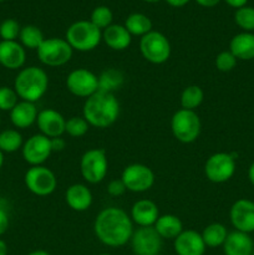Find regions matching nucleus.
Segmentation results:
<instances>
[{
    "instance_id": "5701e85b",
    "label": "nucleus",
    "mask_w": 254,
    "mask_h": 255,
    "mask_svg": "<svg viewBox=\"0 0 254 255\" xmlns=\"http://www.w3.org/2000/svg\"><path fill=\"white\" fill-rule=\"evenodd\" d=\"M37 115H39V111L35 104L21 100L10 111V121L16 128L24 129L36 124Z\"/></svg>"
},
{
    "instance_id": "8fccbe9b",
    "label": "nucleus",
    "mask_w": 254,
    "mask_h": 255,
    "mask_svg": "<svg viewBox=\"0 0 254 255\" xmlns=\"http://www.w3.org/2000/svg\"><path fill=\"white\" fill-rule=\"evenodd\" d=\"M99 255H111V254H107V253H102V254H99Z\"/></svg>"
},
{
    "instance_id": "2eb2a0df",
    "label": "nucleus",
    "mask_w": 254,
    "mask_h": 255,
    "mask_svg": "<svg viewBox=\"0 0 254 255\" xmlns=\"http://www.w3.org/2000/svg\"><path fill=\"white\" fill-rule=\"evenodd\" d=\"M232 226L236 231L251 234L254 232V202L242 198L233 203L229 211Z\"/></svg>"
},
{
    "instance_id": "9b49d317",
    "label": "nucleus",
    "mask_w": 254,
    "mask_h": 255,
    "mask_svg": "<svg viewBox=\"0 0 254 255\" xmlns=\"http://www.w3.org/2000/svg\"><path fill=\"white\" fill-rule=\"evenodd\" d=\"M121 179L126 186L127 191H131L133 193H143L153 187L156 177H154L153 171L146 164L132 163L125 167Z\"/></svg>"
},
{
    "instance_id": "3c124183",
    "label": "nucleus",
    "mask_w": 254,
    "mask_h": 255,
    "mask_svg": "<svg viewBox=\"0 0 254 255\" xmlns=\"http://www.w3.org/2000/svg\"><path fill=\"white\" fill-rule=\"evenodd\" d=\"M252 255H254V249H253V253H252Z\"/></svg>"
},
{
    "instance_id": "f704fd0d",
    "label": "nucleus",
    "mask_w": 254,
    "mask_h": 255,
    "mask_svg": "<svg viewBox=\"0 0 254 255\" xmlns=\"http://www.w3.org/2000/svg\"><path fill=\"white\" fill-rule=\"evenodd\" d=\"M19 102V96L14 87H0V111H11Z\"/></svg>"
},
{
    "instance_id": "72a5a7b5",
    "label": "nucleus",
    "mask_w": 254,
    "mask_h": 255,
    "mask_svg": "<svg viewBox=\"0 0 254 255\" xmlns=\"http://www.w3.org/2000/svg\"><path fill=\"white\" fill-rule=\"evenodd\" d=\"M90 128V125L82 116H72L66 120L65 125V133L71 137H82L87 133Z\"/></svg>"
},
{
    "instance_id": "c9c22d12",
    "label": "nucleus",
    "mask_w": 254,
    "mask_h": 255,
    "mask_svg": "<svg viewBox=\"0 0 254 255\" xmlns=\"http://www.w3.org/2000/svg\"><path fill=\"white\" fill-rule=\"evenodd\" d=\"M21 27L14 19H6L0 24V37L4 41H16Z\"/></svg>"
},
{
    "instance_id": "393cba45",
    "label": "nucleus",
    "mask_w": 254,
    "mask_h": 255,
    "mask_svg": "<svg viewBox=\"0 0 254 255\" xmlns=\"http://www.w3.org/2000/svg\"><path fill=\"white\" fill-rule=\"evenodd\" d=\"M153 227L162 239H173L174 241L183 232V223L174 214L159 216Z\"/></svg>"
},
{
    "instance_id": "c85d7f7f",
    "label": "nucleus",
    "mask_w": 254,
    "mask_h": 255,
    "mask_svg": "<svg viewBox=\"0 0 254 255\" xmlns=\"http://www.w3.org/2000/svg\"><path fill=\"white\" fill-rule=\"evenodd\" d=\"M24 144L22 136L17 129L7 128L0 132V151L2 153H12L19 151Z\"/></svg>"
},
{
    "instance_id": "4468645a",
    "label": "nucleus",
    "mask_w": 254,
    "mask_h": 255,
    "mask_svg": "<svg viewBox=\"0 0 254 255\" xmlns=\"http://www.w3.org/2000/svg\"><path fill=\"white\" fill-rule=\"evenodd\" d=\"M66 87L74 96L87 99L99 91V76L87 69H76L67 75Z\"/></svg>"
},
{
    "instance_id": "c756f323",
    "label": "nucleus",
    "mask_w": 254,
    "mask_h": 255,
    "mask_svg": "<svg viewBox=\"0 0 254 255\" xmlns=\"http://www.w3.org/2000/svg\"><path fill=\"white\" fill-rule=\"evenodd\" d=\"M19 39L25 49L37 50L40 45L44 42L45 36L37 26H35V25H26V26L21 27Z\"/></svg>"
},
{
    "instance_id": "473e14b6",
    "label": "nucleus",
    "mask_w": 254,
    "mask_h": 255,
    "mask_svg": "<svg viewBox=\"0 0 254 255\" xmlns=\"http://www.w3.org/2000/svg\"><path fill=\"white\" fill-rule=\"evenodd\" d=\"M234 21L246 32L254 31V7L243 6L241 9H237L234 14Z\"/></svg>"
},
{
    "instance_id": "9d476101",
    "label": "nucleus",
    "mask_w": 254,
    "mask_h": 255,
    "mask_svg": "<svg viewBox=\"0 0 254 255\" xmlns=\"http://www.w3.org/2000/svg\"><path fill=\"white\" fill-rule=\"evenodd\" d=\"M24 181L26 188L39 197L50 196L57 187L56 176L45 166L30 167L25 173Z\"/></svg>"
},
{
    "instance_id": "a878e982",
    "label": "nucleus",
    "mask_w": 254,
    "mask_h": 255,
    "mask_svg": "<svg viewBox=\"0 0 254 255\" xmlns=\"http://www.w3.org/2000/svg\"><path fill=\"white\" fill-rule=\"evenodd\" d=\"M125 82V76L120 70L106 69L99 76V91L115 94L117 90L121 89Z\"/></svg>"
},
{
    "instance_id": "09e8293b",
    "label": "nucleus",
    "mask_w": 254,
    "mask_h": 255,
    "mask_svg": "<svg viewBox=\"0 0 254 255\" xmlns=\"http://www.w3.org/2000/svg\"><path fill=\"white\" fill-rule=\"evenodd\" d=\"M144 2H149V4H153V2H158L161 1V0H143Z\"/></svg>"
},
{
    "instance_id": "7ed1b4c3",
    "label": "nucleus",
    "mask_w": 254,
    "mask_h": 255,
    "mask_svg": "<svg viewBox=\"0 0 254 255\" xmlns=\"http://www.w3.org/2000/svg\"><path fill=\"white\" fill-rule=\"evenodd\" d=\"M47 89H49V76L41 67H24L15 77L14 90L22 101L35 104L44 97Z\"/></svg>"
},
{
    "instance_id": "cd10ccee",
    "label": "nucleus",
    "mask_w": 254,
    "mask_h": 255,
    "mask_svg": "<svg viewBox=\"0 0 254 255\" xmlns=\"http://www.w3.org/2000/svg\"><path fill=\"white\" fill-rule=\"evenodd\" d=\"M125 27L132 36H144L152 31V21L147 15L141 12H133L128 15L125 21Z\"/></svg>"
},
{
    "instance_id": "37998d69",
    "label": "nucleus",
    "mask_w": 254,
    "mask_h": 255,
    "mask_svg": "<svg viewBox=\"0 0 254 255\" xmlns=\"http://www.w3.org/2000/svg\"><path fill=\"white\" fill-rule=\"evenodd\" d=\"M189 1H191V0H166L167 4L171 5V6L173 7H182L184 6V5L188 4Z\"/></svg>"
},
{
    "instance_id": "ea45409f",
    "label": "nucleus",
    "mask_w": 254,
    "mask_h": 255,
    "mask_svg": "<svg viewBox=\"0 0 254 255\" xmlns=\"http://www.w3.org/2000/svg\"><path fill=\"white\" fill-rule=\"evenodd\" d=\"M65 146H66V141L61 137H56V138H51V149L52 152H61L64 151Z\"/></svg>"
},
{
    "instance_id": "6e6552de",
    "label": "nucleus",
    "mask_w": 254,
    "mask_h": 255,
    "mask_svg": "<svg viewBox=\"0 0 254 255\" xmlns=\"http://www.w3.org/2000/svg\"><path fill=\"white\" fill-rule=\"evenodd\" d=\"M36 51L40 61L50 67H57L67 64L74 54V50L69 42L61 37L45 39Z\"/></svg>"
},
{
    "instance_id": "6ab92c4d",
    "label": "nucleus",
    "mask_w": 254,
    "mask_h": 255,
    "mask_svg": "<svg viewBox=\"0 0 254 255\" xmlns=\"http://www.w3.org/2000/svg\"><path fill=\"white\" fill-rule=\"evenodd\" d=\"M129 217L138 227H153L159 217L158 207L151 199H139L132 206Z\"/></svg>"
},
{
    "instance_id": "c03bdc74",
    "label": "nucleus",
    "mask_w": 254,
    "mask_h": 255,
    "mask_svg": "<svg viewBox=\"0 0 254 255\" xmlns=\"http://www.w3.org/2000/svg\"><path fill=\"white\" fill-rule=\"evenodd\" d=\"M248 179L252 186H254V162L249 166L248 168Z\"/></svg>"
},
{
    "instance_id": "2f4dec72",
    "label": "nucleus",
    "mask_w": 254,
    "mask_h": 255,
    "mask_svg": "<svg viewBox=\"0 0 254 255\" xmlns=\"http://www.w3.org/2000/svg\"><path fill=\"white\" fill-rule=\"evenodd\" d=\"M112 20H114L112 10L109 6H105V5L95 7L91 12V17H90V21L95 26L99 27L101 31L106 29V27H109L110 25H112Z\"/></svg>"
},
{
    "instance_id": "603ef678",
    "label": "nucleus",
    "mask_w": 254,
    "mask_h": 255,
    "mask_svg": "<svg viewBox=\"0 0 254 255\" xmlns=\"http://www.w3.org/2000/svg\"><path fill=\"white\" fill-rule=\"evenodd\" d=\"M1 1H4V0H0V2H1Z\"/></svg>"
},
{
    "instance_id": "49530a36",
    "label": "nucleus",
    "mask_w": 254,
    "mask_h": 255,
    "mask_svg": "<svg viewBox=\"0 0 254 255\" xmlns=\"http://www.w3.org/2000/svg\"><path fill=\"white\" fill-rule=\"evenodd\" d=\"M27 255H51V254L47 253L46 251H41V249H39V251H34V252H31V253H29Z\"/></svg>"
},
{
    "instance_id": "423d86ee",
    "label": "nucleus",
    "mask_w": 254,
    "mask_h": 255,
    "mask_svg": "<svg viewBox=\"0 0 254 255\" xmlns=\"http://www.w3.org/2000/svg\"><path fill=\"white\" fill-rule=\"evenodd\" d=\"M139 51L144 60L151 64L161 65L169 59L172 49L166 35L152 30L139 40Z\"/></svg>"
},
{
    "instance_id": "a19ab883",
    "label": "nucleus",
    "mask_w": 254,
    "mask_h": 255,
    "mask_svg": "<svg viewBox=\"0 0 254 255\" xmlns=\"http://www.w3.org/2000/svg\"><path fill=\"white\" fill-rule=\"evenodd\" d=\"M229 6L234 7V9H241V7L246 6L248 0H224Z\"/></svg>"
},
{
    "instance_id": "f257e3e1",
    "label": "nucleus",
    "mask_w": 254,
    "mask_h": 255,
    "mask_svg": "<svg viewBox=\"0 0 254 255\" xmlns=\"http://www.w3.org/2000/svg\"><path fill=\"white\" fill-rule=\"evenodd\" d=\"M133 231L131 217L117 207L102 209L94 223L95 236L102 244L111 248L126 246L131 241Z\"/></svg>"
},
{
    "instance_id": "79ce46f5",
    "label": "nucleus",
    "mask_w": 254,
    "mask_h": 255,
    "mask_svg": "<svg viewBox=\"0 0 254 255\" xmlns=\"http://www.w3.org/2000/svg\"><path fill=\"white\" fill-rule=\"evenodd\" d=\"M196 2L203 7H213L218 5L221 0H196Z\"/></svg>"
},
{
    "instance_id": "bb28decb",
    "label": "nucleus",
    "mask_w": 254,
    "mask_h": 255,
    "mask_svg": "<svg viewBox=\"0 0 254 255\" xmlns=\"http://www.w3.org/2000/svg\"><path fill=\"white\" fill-rule=\"evenodd\" d=\"M201 234L206 247L218 248V247H223L224 242L228 237V231H227L226 226H223L222 223H212L207 226Z\"/></svg>"
},
{
    "instance_id": "4be33fe9",
    "label": "nucleus",
    "mask_w": 254,
    "mask_h": 255,
    "mask_svg": "<svg viewBox=\"0 0 254 255\" xmlns=\"http://www.w3.org/2000/svg\"><path fill=\"white\" fill-rule=\"evenodd\" d=\"M102 41L115 51H124L131 45L132 35L127 31L125 25L112 24L102 30Z\"/></svg>"
},
{
    "instance_id": "4c0bfd02",
    "label": "nucleus",
    "mask_w": 254,
    "mask_h": 255,
    "mask_svg": "<svg viewBox=\"0 0 254 255\" xmlns=\"http://www.w3.org/2000/svg\"><path fill=\"white\" fill-rule=\"evenodd\" d=\"M126 186H125V183L122 182V179H114V181H111L109 183V186H107V192H109L110 196L112 197H120L122 196V194L126 192Z\"/></svg>"
},
{
    "instance_id": "412c9836",
    "label": "nucleus",
    "mask_w": 254,
    "mask_h": 255,
    "mask_svg": "<svg viewBox=\"0 0 254 255\" xmlns=\"http://www.w3.org/2000/svg\"><path fill=\"white\" fill-rule=\"evenodd\" d=\"M253 249L254 242L251 236L238 231L228 233L223 244L224 255H252Z\"/></svg>"
},
{
    "instance_id": "e433bc0d",
    "label": "nucleus",
    "mask_w": 254,
    "mask_h": 255,
    "mask_svg": "<svg viewBox=\"0 0 254 255\" xmlns=\"http://www.w3.org/2000/svg\"><path fill=\"white\" fill-rule=\"evenodd\" d=\"M216 67L221 72H229L237 66V62L238 60L236 59L233 54H232L229 50H226V51H222L217 55L216 57Z\"/></svg>"
},
{
    "instance_id": "20e7f679",
    "label": "nucleus",
    "mask_w": 254,
    "mask_h": 255,
    "mask_svg": "<svg viewBox=\"0 0 254 255\" xmlns=\"http://www.w3.org/2000/svg\"><path fill=\"white\" fill-rule=\"evenodd\" d=\"M65 40L72 50L87 52L99 46L102 41V31L90 20H79L67 27Z\"/></svg>"
},
{
    "instance_id": "ddd939ff",
    "label": "nucleus",
    "mask_w": 254,
    "mask_h": 255,
    "mask_svg": "<svg viewBox=\"0 0 254 255\" xmlns=\"http://www.w3.org/2000/svg\"><path fill=\"white\" fill-rule=\"evenodd\" d=\"M22 158L30 166H42L51 156V138L41 133L32 134L21 147Z\"/></svg>"
},
{
    "instance_id": "a18cd8bd",
    "label": "nucleus",
    "mask_w": 254,
    "mask_h": 255,
    "mask_svg": "<svg viewBox=\"0 0 254 255\" xmlns=\"http://www.w3.org/2000/svg\"><path fill=\"white\" fill-rule=\"evenodd\" d=\"M0 255H7V246L2 239H0Z\"/></svg>"
},
{
    "instance_id": "7c9ffc66",
    "label": "nucleus",
    "mask_w": 254,
    "mask_h": 255,
    "mask_svg": "<svg viewBox=\"0 0 254 255\" xmlns=\"http://www.w3.org/2000/svg\"><path fill=\"white\" fill-rule=\"evenodd\" d=\"M204 100V92L197 85L187 86L181 94V106L184 110H191L194 111L197 107L201 106Z\"/></svg>"
},
{
    "instance_id": "1a4fd4ad",
    "label": "nucleus",
    "mask_w": 254,
    "mask_h": 255,
    "mask_svg": "<svg viewBox=\"0 0 254 255\" xmlns=\"http://www.w3.org/2000/svg\"><path fill=\"white\" fill-rule=\"evenodd\" d=\"M236 168V154L218 152L206 161L204 174L213 183H226L234 176Z\"/></svg>"
},
{
    "instance_id": "b1692460",
    "label": "nucleus",
    "mask_w": 254,
    "mask_h": 255,
    "mask_svg": "<svg viewBox=\"0 0 254 255\" xmlns=\"http://www.w3.org/2000/svg\"><path fill=\"white\" fill-rule=\"evenodd\" d=\"M229 51L237 60L251 61L254 59V34L253 32H241L232 37L229 42Z\"/></svg>"
},
{
    "instance_id": "f8f14e48",
    "label": "nucleus",
    "mask_w": 254,
    "mask_h": 255,
    "mask_svg": "<svg viewBox=\"0 0 254 255\" xmlns=\"http://www.w3.org/2000/svg\"><path fill=\"white\" fill-rule=\"evenodd\" d=\"M131 248L134 255H159L163 239L154 227H138L131 237Z\"/></svg>"
},
{
    "instance_id": "f03ea898",
    "label": "nucleus",
    "mask_w": 254,
    "mask_h": 255,
    "mask_svg": "<svg viewBox=\"0 0 254 255\" xmlns=\"http://www.w3.org/2000/svg\"><path fill=\"white\" fill-rule=\"evenodd\" d=\"M120 116V104L115 94L97 91L85 100L82 117L90 126L107 128L117 121Z\"/></svg>"
},
{
    "instance_id": "0eeeda50",
    "label": "nucleus",
    "mask_w": 254,
    "mask_h": 255,
    "mask_svg": "<svg viewBox=\"0 0 254 255\" xmlns=\"http://www.w3.org/2000/svg\"><path fill=\"white\" fill-rule=\"evenodd\" d=\"M80 171L87 183L97 184L104 181L109 172L106 151L102 148H92L85 152L80 161Z\"/></svg>"
},
{
    "instance_id": "aec40b11",
    "label": "nucleus",
    "mask_w": 254,
    "mask_h": 255,
    "mask_svg": "<svg viewBox=\"0 0 254 255\" xmlns=\"http://www.w3.org/2000/svg\"><path fill=\"white\" fill-rule=\"evenodd\" d=\"M92 193L87 186L81 183L71 184L65 192V201L67 206L75 212H85L91 207Z\"/></svg>"
},
{
    "instance_id": "dca6fc26",
    "label": "nucleus",
    "mask_w": 254,
    "mask_h": 255,
    "mask_svg": "<svg viewBox=\"0 0 254 255\" xmlns=\"http://www.w3.org/2000/svg\"><path fill=\"white\" fill-rule=\"evenodd\" d=\"M36 125L37 128L40 129V133L49 138H56L65 133L66 120L56 110L45 109L42 111H39Z\"/></svg>"
},
{
    "instance_id": "58836bf2",
    "label": "nucleus",
    "mask_w": 254,
    "mask_h": 255,
    "mask_svg": "<svg viewBox=\"0 0 254 255\" xmlns=\"http://www.w3.org/2000/svg\"><path fill=\"white\" fill-rule=\"evenodd\" d=\"M9 216H7V213L4 209L0 208V237L6 233L7 228H9Z\"/></svg>"
},
{
    "instance_id": "de8ad7c7",
    "label": "nucleus",
    "mask_w": 254,
    "mask_h": 255,
    "mask_svg": "<svg viewBox=\"0 0 254 255\" xmlns=\"http://www.w3.org/2000/svg\"><path fill=\"white\" fill-rule=\"evenodd\" d=\"M2 164H4V153L0 151V168L2 167Z\"/></svg>"
},
{
    "instance_id": "864d4df0",
    "label": "nucleus",
    "mask_w": 254,
    "mask_h": 255,
    "mask_svg": "<svg viewBox=\"0 0 254 255\" xmlns=\"http://www.w3.org/2000/svg\"><path fill=\"white\" fill-rule=\"evenodd\" d=\"M0 122H1V120H0Z\"/></svg>"
},
{
    "instance_id": "a211bd4d",
    "label": "nucleus",
    "mask_w": 254,
    "mask_h": 255,
    "mask_svg": "<svg viewBox=\"0 0 254 255\" xmlns=\"http://www.w3.org/2000/svg\"><path fill=\"white\" fill-rule=\"evenodd\" d=\"M26 61L25 47L17 41H0V65L7 70L21 69Z\"/></svg>"
},
{
    "instance_id": "39448f33",
    "label": "nucleus",
    "mask_w": 254,
    "mask_h": 255,
    "mask_svg": "<svg viewBox=\"0 0 254 255\" xmlns=\"http://www.w3.org/2000/svg\"><path fill=\"white\" fill-rule=\"evenodd\" d=\"M171 129L177 141L182 143H192L201 134V119L196 111L181 109L172 116Z\"/></svg>"
},
{
    "instance_id": "f3484780",
    "label": "nucleus",
    "mask_w": 254,
    "mask_h": 255,
    "mask_svg": "<svg viewBox=\"0 0 254 255\" xmlns=\"http://www.w3.org/2000/svg\"><path fill=\"white\" fill-rule=\"evenodd\" d=\"M173 247L177 255H204L207 248L202 234L192 229L182 232L173 241Z\"/></svg>"
}]
</instances>
